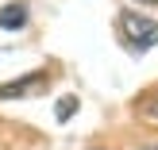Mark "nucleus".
I'll return each mask as SVG.
<instances>
[{"instance_id":"obj_5","label":"nucleus","mask_w":158,"mask_h":150,"mask_svg":"<svg viewBox=\"0 0 158 150\" xmlns=\"http://www.w3.org/2000/svg\"><path fill=\"white\" fill-rule=\"evenodd\" d=\"M73 108H77L73 96H62V100H58V120H69V116H73Z\"/></svg>"},{"instance_id":"obj_3","label":"nucleus","mask_w":158,"mask_h":150,"mask_svg":"<svg viewBox=\"0 0 158 150\" xmlns=\"http://www.w3.org/2000/svg\"><path fill=\"white\" fill-rule=\"evenodd\" d=\"M135 112L143 116V120L158 123V85H151V89H143V92L135 96Z\"/></svg>"},{"instance_id":"obj_2","label":"nucleus","mask_w":158,"mask_h":150,"mask_svg":"<svg viewBox=\"0 0 158 150\" xmlns=\"http://www.w3.org/2000/svg\"><path fill=\"white\" fill-rule=\"evenodd\" d=\"M46 81H50L46 69L27 73V77H19V81H12V85H0V100H8V96H35V92L46 89Z\"/></svg>"},{"instance_id":"obj_4","label":"nucleus","mask_w":158,"mask_h":150,"mask_svg":"<svg viewBox=\"0 0 158 150\" xmlns=\"http://www.w3.org/2000/svg\"><path fill=\"white\" fill-rule=\"evenodd\" d=\"M27 23V8L23 4H4L0 8V27L4 31H15V27H23Z\"/></svg>"},{"instance_id":"obj_7","label":"nucleus","mask_w":158,"mask_h":150,"mask_svg":"<svg viewBox=\"0 0 158 150\" xmlns=\"http://www.w3.org/2000/svg\"><path fill=\"white\" fill-rule=\"evenodd\" d=\"M143 4H158V0H143Z\"/></svg>"},{"instance_id":"obj_6","label":"nucleus","mask_w":158,"mask_h":150,"mask_svg":"<svg viewBox=\"0 0 158 150\" xmlns=\"http://www.w3.org/2000/svg\"><path fill=\"white\" fill-rule=\"evenodd\" d=\"M139 150H158V146H139Z\"/></svg>"},{"instance_id":"obj_1","label":"nucleus","mask_w":158,"mask_h":150,"mask_svg":"<svg viewBox=\"0 0 158 150\" xmlns=\"http://www.w3.org/2000/svg\"><path fill=\"white\" fill-rule=\"evenodd\" d=\"M116 31H120L123 46H131V50H151V46H158V23L151 19V15L120 12V19H116Z\"/></svg>"}]
</instances>
